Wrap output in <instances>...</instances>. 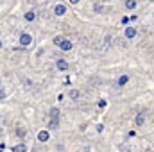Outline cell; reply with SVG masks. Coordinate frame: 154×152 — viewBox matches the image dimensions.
I'll use <instances>...</instances> for the list:
<instances>
[{
  "instance_id": "cell-17",
  "label": "cell",
  "mask_w": 154,
  "mask_h": 152,
  "mask_svg": "<svg viewBox=\"0 0 154 152\" xmlns=\"http://www.w3.org/2000/svg\"><path fill=\"white\" fill-rule=\"evenodd\" d=\"M5 97H7V91H5L4 88H0V100H2V99H5Z\"/></svg>"
},
{
  "instance_id": "cell-2",
  "label": "cell",
  "mask_w": 154,
  "mask_h": 152,
  "mask_svg": "<svg viewBox=\"0 0 154 152\" xmlns=\"http://www.w3.org/2000/svg\"><path fill=\"white\" fill-rule=\"evenodd\" d=\"M54 14H56V16H63V14H66V5H65V4H56V7H54Z\"/></svg>"
},
{
  "instance_id": "cell-21",
  "label": "cell",
  "mask_w": 154,
  "mask_h": 152,
  "mask_svg": "<svg viewBox=\"0 0 154 152\" xmlns=\"http://www.w3.org/2000/svg\"><path fill=\"white\" fill-rule=\"evenodd\" d=\"M27 2H34V0H27Z\"/></svg>"
},
{
  "instance_id": "cell-15",
  "label": "cell",
  "mask_w": 154,
  "mask_h": 152,
  "mask_svg": "<svg viewBox=\"0 0 154 152\" xmlns=\"http://www.w3.org/2000/svg\"><path fill=\"white\" fill-rule=\"evenodd\" d=\"M16 136L23 138V136H25V129H23V127H16Z\"/></svg>"
},
{
  "instance_id": "cell-7",
  "label": "cell",
  "mask_w": 154,
  "mask_h": 152,
  "mask_svg": "<svg viewBox=\"0 0 154 152\" xmlns=\"http://www.w3.org/2000/svg\"><path fill=\"white\" fill-rule=\"evenodd\" d=\"M143 123H145V114L138 113L136 116H134V125H136V127H142Z\"/></svg>"
},
{
  "instance_id": "cell-9",
  "label": "cell",
  "mask_w": 154,
  "mask_h": 152,
  "mask_svg": "<svg viewBox=\"0 0 154 152\" xmlns=\"http://www.w3.org/2000/svg\"><path fill=\"white\" fill-rule=\"evenodd\" d=\"M57 127H59V118H50L47 129H57Z\"/></svg>"
},
{
  "instance_id": "cell-16",
  "label": "cell",
  "mask_w": 154,
  "mask_h": 152,
  "mask_svg": "<svg viewBox=\"0 0 154 152\" xmlns=\"http://www.w3.org/2000/svg\"><path fill=\"white\" fill-rule=\"evenodd\" d=\"M61 41H63V36H56V38H54V45H57V47H59V43H61Z\"/></svg>"
},
{
  "instance_id": "cell-22",
  "label": "cell",
  "mask_w": 154,
  "mask_h": 152,
  "mask_svg": "<svg viewBox=\"0 0 154 152\" xmlns=\"http://www.w3.org/2000/svg\"><path fill=\"white\" fill-rule=\"evenodd\" d=\"M149 2H154V0H149Z\"/></svg>"
},
{
  "instance_id": "cell-18",
  "label": "cell",
  "mask_w": 154,
  "mask_h": 152,
  "mask_svg": "<svg viewBox=\"0 0 154 152\" xmlns=\"http://www.w3.org/2000/svg\"><path fill=\"white\" fill-rule=\"evenodd\" d=\"M106 106H108V104H106V100H100V102H99V108H100V109H104Z\"/></svg>"
},
{
  "instance_id": "cell-10",
  "label": "cell",
  "mask_w": 154,
  "mask_h": 152,
  "mask_svg": "<svg viewBox=\"0 0 154 152\" xmlns=\"http://www.w3.org/2000/svg\"><path fill=\"white\" fill-rule=\"evenodd\" d=\"M125 9H129V11L136 9V0H125Z\"/></svg>"
},
{
  "instance_id": "cell-11",
  "label": "cell",
  "mask_w": 154,
  "mask_h": 152,
  "mask_svg": "<svg viewBox=\"0 0 154 152\" xmlns=\"http://www.w3.org/2000/svg\"><path fill=\"white\" fill-rule=\"evenodd\" d=\"M48 116H50V118H59V109H57V108H52V109L48 111Z\"/></svg>"
},
{
  "instance_id": "cell-12",
  "label": "cell",
  "mask_w": 154,
  "mask_h": 152,
  "mask_svg": "<svg viewBox=\"0 0 154 152\" xmlns=\"http://www.w3.org/2000/svg\"><path fill=\"white\" fill-rule=\"evenodd\" d=\"M81 97V93H79V90H70V99L72 100H77Z\"/></svg>"
},
{
  "instance_id": "cell-4",
  "label": "cell",
  "mask_w": 154,
  "mask_h": 152,
  "mask_svg": "<svg viewBox=\"0 0 154 152\" xmlns=\"http://www.w3.org/2000/svg\"><path fill=\"white\" fill-rule=\"evenodd\" d=\"M48 138H50V132H48V129H43V131H39V132H38V140L41 141V143L48 141Z\"/></svg>"
},
{
  "instance_id": "cell-8",
  "label": "cell",
  "mask_w": 154,
  "mask_h": 152,
  "mask_svg": "<svg viewBox=\"0 0 154 152\" xmlns=\"http://www.w3.org/2000/svg\"><path fill=\"white\" fill-rule=\"evenodd\" d=\"M36 16H38V14H36V11H32V9H31V11H27V13L23 14V18H25L27 22H34V20H36Z\"/></svg>"
},
{
  "instance_id": "cell-20",
  "label": "cell",
  "mask_w": 154,
  "mask_h": 152,
  "mask_svg": "<svg viewBox=\"0 0 154 152\" xmlns=\"http://www.w3.org/2000/svg\"><path fill=\"white\" fill-rule=\"evenodd\" d=\"M0 48H2V39H0Z\"/></svg>"
},
{
  "instance_id": "cell-3",
  "label": "cell",
  "mask_w": 154,
  "mask_h": 152,
  "mask_svg": "<svg viewBox=\"0 0 154 152\" xmlns=\"http://www.w3.org/2000/svg\"><path fill=\"white\" fill-rule=\"evenodd\" d=\"M59 48H61V50H65V52H68V50H72V48H74V43H72L70 39L63 38V41L59 43Z\"/></svg>"
},
{
  "instance_id": "cell-23",
  "label": "cell",
  "mask_w": 154,
  "mask_h": 152,
  "mask_svg": "<svg viewBox=\"0 0 154 152\" xmlns=\"http://www.w3.org/2000/svg\"><path fill=\"white\" fill-rule=\"evenodd\" d=\"M152 14H154V13H152Z\"/></svg>"
},
{
  "instance_id": "cell-1",
  "label": "cell",
  "mask_w": 154,
  "mask_h": 152,
  "mask_svg": "<svg viewBox=\"0 0 154 152\" xmlns=\"http://www.w3.org/2000/svg\"><path fill=\"white\" fill-rule=\"evenodd\" d=\"M31 43H32V36L31 34H27V32H22L20 34V45L22 47H29Z\"/></svg>"
},
{
  "instance_id": "cell-13",
  "label": "cell",
  "mask_w": 154,
  "mask_h": 152,
  "mask_svg": "<svg viewBox=\"0 0 154 152\" xmlns=\"http://www.w3.org/2000/svg\"><path fill=\"white\" fill-rule=\"evenodd\" d=\"M127 82H129V77L127 75H122L120 79H118V86H125Z\"/></svg>"
},
{
  "instance_id": "cell-6",
  "label": "cell",
  "mask_w": 154,
  "mask_h": 152,
  "mask_svg": "<svg viewBox=\"0 0 154 152\" xmlns=\"http://www.w3.org/2000/svg\"><path fill=\"white\" fill-rule=\"evenodd\" d=\"M136 34H138V31H136L134 27H125V38L127 39L136 38Z\"/></svg>"
},
{
  "instance_id": "cell-14",
  "label": "cell",
  "mask_w": 154,
  "mask_h": 152,
  "mask_svg": "<svg viewBox=\"0 0 154 152\" xmlns=\"http://www.w3.org/2000/svg\"><path fill=\"white\" fill-rule=\"evenodd\" d=\"M25 150H27L25 143H20V145H16V147H14V152H25Z\"/></svg>"
},
{
  "instance_id": "cell-5",
  "label": "cell",
  "mask_w": 154,
  "mask_h": 152,
  "mask_svg": "<svg viewBox=\"0 0 154 152\" xmlns=\"http://www.w3.org/2000/svg\"><path fill=\"white\" fill-rule=\"evenodd\" d=\"M56 68H57L59 72H66V70H68V63H66L65 59H57V63H56Z\"/></svg>"
},
{
  "instance_id": "cell-19",
  "label": "cell",
  "mask_w": 154,
  "mask_h": 152,
  "mask_svg": "<svg viewBox=\"0 0 154 152\" xmlns=\"http://www.w3.org/2000/svg\"><path fill=\"white\" fill-rule=\"evenodd\" d=\"M79 2H81V0H70V4H74V5H75V4H79Z\"/></svg>"
}]
</instances>
